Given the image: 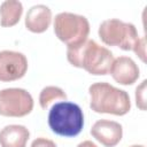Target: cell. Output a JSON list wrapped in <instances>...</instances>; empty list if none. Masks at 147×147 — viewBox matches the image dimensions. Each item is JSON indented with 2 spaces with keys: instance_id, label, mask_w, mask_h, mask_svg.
Returning a JSON list of instances; mask_svg holds the SVG:
<instances>
[{
  "instance_id": "6da1fadb",
  "label": "cell",
  "mask_w": 147,
  "mask_h": 147,
  "mask_svg": "<svg viewBox=\"0 0 147 147\" xmlns=\"http://www.w3.org/2000/svg\"><path fill=\"white\" fill-rule=\"evenodd\" d=\"M67 59L76 68H82L94 76H103L109 74L114 55L108 48L87 39L80 45L68 47Z\"/></svg>"
},
{
  "instance_id": "7a4b0ae2",
  "label": "cell",
  "mask_w": 147,
  "mask_h": 147,
  "mask_svg": "<svg viewBox=\"0 0 147 147\" xmlns=\"http://www.w3.org/2000/svg\"><path fill=\"white\" fill-rule=\"evenodd\" d=\"M99 37L108 46H117L123 51H133L142 62H146V40L140 38L132 23L118 18L105 20L99 26Z\"/></svg>"
},
{
  "instance_id": "3957f363",
  "label": "cell",
  "mask_w": 147,
  "mask_h": 147,
  "mask_svg": "<svg viewBox=\"0 0 147 147\" xmlns=\"http://www.w3.org/2000/svg\"><path fill=\"white\" fill-rule=\"evenodd\" d=\"M88 93L91 96L90 108L95 113L123 116L131 109L129 94L109 83H94L88 87Z\"/></svg>"
},
{
  "instance_id": "277c9868",
  "label": "cell",
  "mask_w": 147,
  "mask_h": 147,
  "mask_svg": "<svg viewBox=\"0 0 147 147\" xmlns=\"http://www.w3.org/2000/svg\"><path fill=\"white\" fill-rule=\"evenodd\" d=\"M48 125L55 134L76 137L82 132L84 126L83 110L74 102H57L48 113Z\"/></svg>"
},
{
  "instance_id": "5b68a950",
  "label": "cell",
  "mask_w": 147,
  "mask_h": 147,
  "mask_svg": "<svg viewBox=\"0 0 147 147\" xmlns=\"http://www.w3.org/2000/svg\"><path fill=\"white\" fill-rule=\"evenodd\" d=\"M54 32L68 47H74L87 40L90 23L83 15L63 11L54 18Z\"/></svg>"
},
{
  "instance_id": "8992f818",
  "label": "cell",
  "mask_w": 147,
  "mask_h": 147,
  "mask_svg": "<svg viewBox=\"0 0 147 147\" xmlns=\"http://www.w3.org/2000/svg\"><path fill=\"white\" fill-rule=\"evenodd\" d=\"M33 109L32 95L24 88L10 87L0 91V115L23 117Z\"/></svg>"
},
{
  "instance_id": "52a82bcc",
  "label": "cell",
  "mask_w": 147,
  "mask_h": 147,
  "mask_svg": "<svg viewBox=\"0 0 147 147\" xmlns=\"http://www.w3.org/2000/svg\"><path fill=\"white\" fill-rule=\"evenodd\" d=\"M28 70V60L23 53L15 51L0 52V80L13 82L22 78Z\"/></svg>"
},
{
  "instance_id": "ba28073f",
  "label": "cell",
  "mask_w": 147,
  "mask_h": 147,
  "mask_svg": "<svg viewBox=\"0 0 147 147\" xmlns=\"http://www.w3.org/2000/svg\"><path fill=\"white\" fill-rule=\"evenodd\" d=\"M91 134L105 147H115L123 137V127L110 119H99L91 127Z\"/></svg>"
},
{
  "instance_id": "9c48e42d",
  "label": "cell",
  "mask_w": 147,
  "mask_h": 147,
  "mask_svg": "<svg viewBox=\"0 0 147 147\" xmlns=\"http://www.w3.org/2000/svg\"><path fill=\"white\" fill-rule=\"evenodd\" d=\"M109 74L116 83L121 85H132L138 80L140 70L131 57L118 56L114 59Z\"/></svg>"
},
{
  "instance_id": "30bf717a",
  "label": "cell",
  "mask_w": 147,
  "mask_h": 147,
  "mask_svg": "<svg viewBox=\"0 0 147 147\" xmlns=\"http://www.w3.org/2000/svg\"><path fill=\"white\" fill-rule=\"evenodd\" d=\"M52 22V10L45 5L32 6L25 16V26L33 33L45 32Z\"/></svg>"
},
{
  "instance_id": "8fae6325",
  "label": "cell",
  "mask_w": 147,
  "mask_h": 147,
  "mask_svg": "<svg viewBox=\"0 0 147 147\" xmlns=\"http://www.w3.org/2000/svg\"><path fill=\"white\" fill-rule=\"evenodd\" d=\"M30 132L24 125L10 124L0 131L1 147H26Z\"/></svg>"
},
{
  "instance_id": "7c38bea8",
  "label": "cell",
  "mask_w": 147,
  "mask_h": 147,
  "mask_svg": "<svg viewBox=\"0 0 147 147\" xmlns=\"http://www.w3.org/2000/svg\"><path fill=\"white\" fill-rule=\"evenodd\" d=\"M23 14V6L16 0H6L0 5V24L13 26L17 24Z\"/></svg>"
},
{
  "instance_id": "4fadbf2b",
  "label": "cell",
  "mask_w": 147,
  "mask_h": 147,
  "mask_svg": "<svg viewBox=\"0 0 147 147\" xmlns=\"http://www.w3.org/2000/svg\"><path fill=\"white\" fill-rule=\"evenodd\" d=\"M67 101L65 92L57 86H46L41 90L39 94V105L42 109L47 110L53 102Z\"/></svg>"
},
{
  "instance_id": "5bb4252c",
  "label": "cell",
  "mask_w": 147,
  "mask_h": 147,
  "mask_svg": "<svg viewBox=\"0 0 147 147\" xmlns=\"http://www.w3.org/2000/svg\"><path fill=\"white\" fill-rule=\"evenodd\" d=\"M146 80L136 88V103L141 110H146Z\"/></svg>"
},
{
  "instance_id": "9a60e30c",
  "label": "cell",
  "mask_w": 147,
  "mask_h": 147,
  "mask_svg": "<svg viewBox=\"0 0 147 147\" xmlns=\"http://www.w3.org/2000/svg\"><path fill=\"white\" fill-rule=\"evenodd\" d=\"M31 147H56V145L53 140L46 138H37L32 141Z\"/></svg>"
},
{
  "instance_id": "2e32d148",
  "label": "cell",
  "mask_w": 147,
  "mask_h": 147,
  "mask_svg": "<svg viewBox=\"0 0 147 147\" xmlns=\"http://www.w3.org/2000/svg\"><path fill=\"white\" fill-rule=\"evenodd\" d=\"M77 147H98L94 142H92V141H90V140H85V141H83V142H80V144H78V146Z\"/></svg>"
},
{
  "instance_id": "e0dca14e",
  "label": "cell",
  "mask_w": 147,
  "mask_h": 147,
  "mask_svg": "<svg viewBox=\"0 0 147 147\" xmlns=\"http://www.w3.org/2000/svg\"><path fill=\"white\" fill-rule=\"evenodd\" d=\"M130 147H145L144 145H132V146H130Z\"/></svg>"
}]
</instances>
